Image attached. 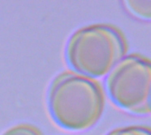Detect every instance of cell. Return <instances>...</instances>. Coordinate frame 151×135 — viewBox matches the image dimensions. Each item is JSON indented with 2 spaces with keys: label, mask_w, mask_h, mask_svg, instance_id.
<instances>
[{
  "label": "cell",
  "mask_w": 151,
  "mask_h": 135,
  "mask_svg": "<svg viewBox=\"0 0 151 135\" xmlns=\"http://www.w3.org/2000/svg\"><path fill=\"white\" fill-rule=\"evenodd\" d=\"M48 106L53 120L62 128L82 132L93 127L104 108L100 85L74 72H64L52 81Z\"/></svg>",
  "instance_id": "1"
},
{
  "label": "cell",
  "mask_w": 151,
  "mask_h": 135,
  "mask_svg": "<svg viewBox=\"0 0 151 135\" xmlns=\"http://www.w3.org/2000/svg\"><path fill=\"white\" fill-rule=\"evenodd\" d=\"M127 50V42L116 27L92 25L71 35L65 58L74 73L94 80L108 74L126 57Z\"/></svg>",
  "instance_id": "2"
},
{
  "label": "cell",
  "mask_w": 151,
  "mask_h": 135,
  "mask_svg": "<svg viewBox=\"0 0 151 135\" xmlns=\"http://www.w3.org/2000/svg\"><path fill=\"white\" fill-rule=\"evenodd\" d=\"M105 87L111 101L126 112L150 114V59L134 54L126 56L108 73Z\"/></svg>",
  "instance_id": "3"
},
{
  "label": "cell",
  "mask_w": 151,
  "mask_h": 135,
  "mask_svg": "<svg viewBox=\"0 0 151 135\" xmlns=\"http://www.w3.org/2000/svg\"><path fill=\"white\" fill-rule=\"evenodd\" d=\"M122 4L131 16L141 20H150L151 0H128Z\"/></svg>",
  "instance_id": "4"
},
{
  "label": "cell",
  "mask_w": 151,
  "mask_h": 135,
  "mask_svg": "<svg viewBox=\"0 0 151 135\" xmlns=\"http://www.w3.org/2000/svg\"><path fill=\"white\" fill-rule=\"evenodd\" d=\"M2 135H42V133L35 126L27 124H20L15 126Z\"/></svg>",
  "instance_id": "5"
},
{
  "label": "cell",
  "mask_w": 151,
  "mask_h": 135,
  "mask_svg": "<svg viewBox=\"0 0 151 135\" xmlns=\"http://www.w3.org/2000/svg\"><path fill=\"white\" fill-rule=\"evenodd\" d=\"M106 135H151V133L149 127L128 126L115 129Z\"/></svg>",
  "instance_id": "6"
}]
</instances>
